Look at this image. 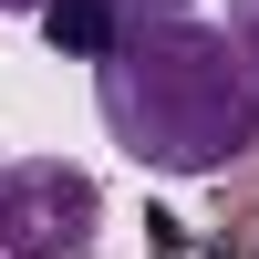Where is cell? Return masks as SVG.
<instances>
[{
    "label": "cell",
    "mask_w": 259,
    "mask_h": 259,
    "mask_svg": "<svg viewBox=\"0 0 259 259\" xmlns=\"http://www.w3.org/2000/svg\"><path fill=\"white\" fill-rule=\"evenodd\" d=\"M94 114L145 177H228L259 145V83L228 21H124L94 73Z\"/></svg>",
    "instance_id": "1"
},
{
    "label": "cell",
    "mask_w": 259,
    "mask_h": 259,
    "mask_svg": "<svg viewBox=\"0 0 259 259\" xmlns=\"http://www.w3.org/2000/svg\"><path fill=\"white\" fill-rule=\"evenodd\" d=\"M104 228V187L62 156H21L0 166V259H94Z\"/></svg>",
    "instance_id": "2"
},
{
    "label": "cell",
    "mask_w": 259,
    "mask_h": 259,
    "mask_svg": "<svg viewBox=\"0 0 259 259\" xmlns=\"http://www.w3.org/2000/svg\"><path fill=\"white\" fill-rule=\"evenodd\" d=\"M41 31H52L73 62H94V73H104V52L124 41V11H114V0H52V11H41Z\"/></svg>",
    "instance_id": "3"
},
{
    "label": "cell",
    "mask_w": 259,
    "mask_h": 259,
    "mask_svg": "<svg viewBox=\"0 0 259 259\" xmlns=\"http://www.w3.org/2000/svg\"><path fill=\"white\" fill-rule=\"evenodd\" d=\"M228 41H239V62H249V83H259V0H228Z\"/></svg>",
    "instance_id": "4"
},
{
    "label": "cell",
    "mask_w": 259,
    "mask_h": 259,
    "mask_svg": "<svg viewBox=\"0 0 259 259\" xmlns=\"http://www.w3.org/2000/svg\"><path fill=\"white\" fill-rule=\"evenodd\" d=\"M124 21H197V0H114Z\"/></svg>",
    "instance_id": "5"
},
{
    "label": "cell",
    "mask_w": 259,
    "mask_h": 259,
    "mask_svg": "<svg viewBox=\"0 0 259 259\" xmlns=\"http://www.w3.org/2000/svg\"><path fill=\"white\" fill-rule=\"evenodd\" d=\"M21 11H31V21H41V11H52V0H0V21H21Z\"/></svg>",
    "instance_id": "6"
}]
</instances>
